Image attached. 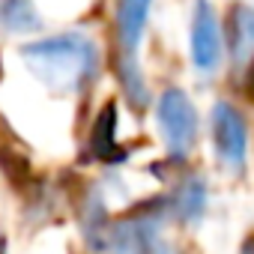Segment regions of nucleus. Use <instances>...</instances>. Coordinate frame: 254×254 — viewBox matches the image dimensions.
<instances>
[{"mask_svg": "<svg viewBox=\"0 0 254 254\" xmlns=\"http://www.w3.org/2000/svg\"><path fill=\"white\" fill-rule=\"evenodd\" d=\"M21 60L45 87L57 93H75L87 87L99 69V51L84 33H57L24 42Z\"/></svg>", "mask_w": 254, "mask_h": 254, "instance_id": "nucleus-1", "label": "nucleus"}, {"mask_svg": "<svg viewBox=\"0 0 254 254\" xmlns=\"http://www.w3.org/2000/svg\"><path fill=\"white\" fill-rule=\"evenodd\" d=\"M156 120L171 159H186L197 138V111L180 87H168L156 102Z\"/></svg>", "mask_w": 254, "mask_h": 254, "instance_id": "nucleus-2", "label": "nucleus"}, {"mask_svg": "<svg viewBox=\"0 0 254 254\" xmlns=\"http://www.w3.org/2000/svg\"><path fill=\"white\" fill-rule=\"evenodd\" d=\"M111 254H171L168 239L159 230L156 215H126L108 230Z\"/></svg>", "mask_w": 254, "mask_h": 254, "instance_id": "nucleus-3", "label": "nucleus"}, {"mask_svg": "<svg viewBox=\"0 0 254 254\" xmlns=\"http://www.w3.org/2000/svg\"><path fill=\"white\" fill-rule=\"evenodd\" d=\"M189 51H191V66L203 75H209L221 66L224 36H221V24H218V15H215L209 0H194Z\"/></svg>", "mask_w": 254, "mask_h": 254, "instance_id": "nucleus-4", "label": "nucleus"}, {"mask_svg": "<svg viewBox=\"0 0 254 254\" xmlns=\"http://www.w3.org/2000/svg\"><path fill=\"white\" fill-rule=\"evenodd\" d=\"M212 141H215L218 159L239 174L248 156V126H245V117L230 102H215L212 108Z\"/></svg>", "mask_w": 254, "mask_h": 254, "instance_id": "nucleus-5", "label": "nucleus"}, {"mask_svg": "<svg viewBox=\"0 0 254 254\" xmlns=\"http://www.w3.org/2000/svg\"><path fill=\"white\" fill-rule=\"evenodd\" d=\"M150 6L153 0H117V39L123 48L126 60H135V51L141 45L147 18H150Z\"/></svg>", "mask_w": 254, "mask_h": 254, "instance_id": "nucleus-6", "label": "nucleus"}, {"mask_svg": "<svg viewBox=\"0 0 254 254\" xmlns=\"http://www.w3.org/2000/svg\"><path fill=\"white\" fill-rule=\"evenodd\" d=\"M230 60L236 72H254V6L230 12Z\"/></svg>", "mask_w": 254, "mask_h": 254, "instance_id": "nucleus-7", "label": "nucleus"}, {"mask_svg": "<svg viewBox=\"0 0 254 254\" xmlns=\"http://www.w3.org/2000/svg\"><path fill=\"white\" fill-rule=\"evenodd\" d=\"M203 206H206V186L200 177H186L174 197H171V209L180 221H197L203 215Z\"/></svg>", "mask_w": 254, "mask_h": 254, "instance_id": "nucleus-8", "label": "nucleus"}, {"mask_svg": "<svg viewBox=\"0 0 254 254\" xmlns=\"http://www.w3.org/2000/svg\"><path fill=\"white\" fill-rule=\"evenodd\" d=\"M114 126H117L114 105H108L102 111V117L96 120V126H93V144H90L93 156L102 159V162H120L123 159V150L117 147V138H114Z\"/></svg>", "mask_w": 254, "mask_h": 254, "instance_id": "nucleus-9", "label": "nucleus"}, {"mask_svg": "<svg viewBox=\"0 0 254 254\" xmlns=\"http://www.w3.org/2000/svg\"><path fill=\"white\" fill-rule=\"evenodd\" d=\"M0 21L12 33L39 30V15H36L33 0H3V3H0Z\"/></svg>", "mask_w": 254, "mask_h": 254, "instance_id": "nucleus-10", "label": "nucleus"}, {"mask_svg": "<svg viewBox=\"0 0 254 254\" xmlns=\"http://www.w3.org/2000/svg\"><path fill=\"white\" fill-rule=\"evenodd\" d=\"M242 254H254V242H248V245L242 248Z\"/></svg>", "mask_w": 254, "mask_h": 254, "instance_id": "nucleus-11", "label": "nucleus"}]
</instances>
